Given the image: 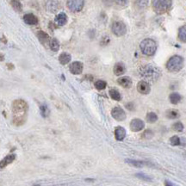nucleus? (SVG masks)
<instances>
[{"label": "nucleus", "mask_w": 186, "mask_h": 186, "mask_svg": "<svg viewBox=\"0 0 186 186\" xmlns=\"http://www.w3.org/2000/svg\"><path fill=\"white\" fill-rule=\"evenodd\" d=\"M13 111V123L16 126L23 125L26 121L27 111H28V104L25 101L18 99L13 102L12 104Z\"/></svg>", "instance_id": "1"}, {"label": "nucleus", "mask_w": 186, "mask_h": 186, "mask_svg": "<svg viewBox=\"0 0 186 186\" xmlns=\"http://www.w3.org/2000/svg\"><path fill=\"white\" fill-rule=\"evenodd\" d=\"M139 73L141 77L145 79L144 81L148 82H156L158 80L161 76V71L155 66V65H152V64H146L141 66L139 69Z\"/></svg>", "instance_id": "2"}, {"label": "nucleus", "mask_w": 186, "mask_h": 186, "mask_svg": "<svg viewBox=\"0 0 186 186\" xmlns=\"http://www.w3.org/2000/svg\"><path fill=\"white\" fill-rule=\"evenodd\" d=\"M140 47H141V50L143 54L152 56L155 54L156 50H157V44H156L155 40L147 38L141 41Z\"/></svg>", "instance_id": "3"}, {"label": "nucleus", "mask_w": 186, "mask_h": 186, "mask_svg": "<svg viewBox=\"0 0 186 186\" xmlns=\"http://www.w3.org/2000/svg\"><path fill=\"white\" fill-rule=\"evenodd\" d=\"M183 67H184V59L179 55L172 56L166 63L167 70L171 72H179Z\"/></svg>", "instance_id": "4"}, {"label": "nucleus", "mask_w": 186, "mask_h": 186, "mask_svg": "<svg viewBox=\"0 0 186 186\" xmlns=\"http://www.w3.org/2000/svg\"><path fill=\"white\" fill-rule=\"evenodd\" d=\"M171 0H152V6L157 13H165L171 9Z\"/></svg>", "instance_id": "5"}, {"label": "nucleus", "mask_w": 186, "mask_h": 186, "mask_svg": "<svg viewBox=\"0 0 186 186\" xmlns=\"http://www.w3.org/2000/svg\"><path fill=\"white\" fill-rule=\"evenodd\" d=\"M111 30H112V32L114 33V35H116V36H122L125 35L127 32V28H126L125 24L122 22H119V21L113 23Z\"/></svg>", "instance_id": "6"}, {"label": "nucleus", "mask_w": 186, "mask_h": 186, "mask_svg": "<svg viewBox=\"0 0 186 186\" xmlns=\"http://www.w3.org/2000/svg\"><path fill=\"white\" fill-rule=\"evenodd\" d=\"M66 5L71 11L79 12L83 9L85 5V0H67Z\"/></svg>", "instance_id": "7"}, {"label": "nucleus", "mask_w": 186, "mask_h": 186, "mask_svg": "<svg viewBox=\"0 0 186 186\" xmlns=\"http://www.w3.org/2000/svg\"><path fill=\"white\" fill-rule=\"evenodd\" d=\"M111 116L116 121H124L126 119L125 111L121 109V107H115L111 111Z\"/></svg>", "instance_id": "8"}, {"label": "nucleus", "mask_w": 186, "mask_h": 186, "mask_svg": "<svg viewBox=\"0 0 186 186\" xmlns=\"http://www.w3.org/2000/svg\"><path fill=\"white\" fill-rule=\"evenodd\" d=\"M44 5H45L46 10L51 13L56 12L59 10V7H60V4L58 0H46Z\"/></svg>", "instance_id": "9"}, {"label": "nucleus", "mask_w": 186, "mask_h": 186, "mask_svg": "<svg viewBox=\"0 0 186 186\" xmlns=\"http://www.w3.org/2000/svg\"><path fill=\"white\" fill-rule=\"evenodd\" d=\"M144 127H145L144 121L138 118L133 119L130 122V129L133 132H140L144 128Z\"/></svg>", "instance_id": "10"}, {"label": "nucleus", "mask_w": 186, "mask_h": 186, "mask_svg": "<svg viewBox=\"0 0 186 186\" xmlns=\"http://www.w3.org/2000/svg\"><path fill=\"white\" fill-rule=\"evenodd\" d=\"M137 91H139L141 94L146 95L151 91V87H150V85L146 81H140L137 84Z\"/></svg>", "instance_id": "11"}, {"label": "nucleus", "mask_w": 186, "mask_h": 186, "mask_svg": "<svg viewBox=\"0 0 186 186\" xmlns=\"http://www.w3.org/2000/svg\"><path fill=\"white\" fill-rule=\"evenodd\" d=\"M83 67H84V65H83V64L81 62H79V61H74L69 66V70H70V72L72 74L79 75V74L82 73Z\"/></svg>", "instance_id": "12"}, {"label": "nucleus", "mask_w": 186, "mask_h": 186, "mask_svg": "<svg viewBox=\"0 0 186 186\" xmlns=\"http://www.w3.org/2000/svg\"><path fill=\"white\" fill-rule=\"evenodd\" d=\"M23 21L25 23L29 24V25H35L38 23V18L34 14H31V13L26 14L23 16Z\"/></svg>", "instance_id": "13"}, {"label": "nucleus", "mask_w": 186, "mask_h": 186, "mask_svg": "<svg viewBox=\"0 0 186 186\" xmlns=\"http://www.w3.org/2000/svg\"><path fill=\"white\" fill-rule=\"evenodd\" d=\"M115 137L117 141H121L125 139L126 137V130L122 127H116L115 129Z\"/></svg>", "instance_id": "14"}, {"label": "nucleus", "mask_w": 186, "mask_h": 186, "mask_svg": "<svg viewBox=\"0 0 186 186\" xmlns=\"http://www.w3.org/2000/svg\"><path fill=\"white\" fill-rule=\"evenodd\" d=\"M55 24L57 26H63L67 23V16L64 12H61L55 16Z\"/></svg>", "instance_id": "15"}, {"label": "nucleus", "mask_w": 186, "mask_h": 186, "mask_svg": "<svg viewBox=\"0 0 186 186\" xmlns=\"http://www.w3.org/2000/svg\"><path fill=\"white\" fill-rule=\"evenodd\" d=\"M117 83L121 86H122L123 88H130L131 86H132V84H133L132 79H131L129 77H127V76L121 77L120 79H117Z\"/></svg>", "instance_id": "16"}, {"label": "nucleus", "mask_w": 186, "mask_h": 186, "mask_svg": "<svg viewBox=\"0 0 186 186\" xmlns=\"http://www.w3.org/2000/svg\"><path fill=\"white\" fill-rule=\"evenodd\" d=\"M126 72V67L124 64H122L121 62L116 63L115 66H114V73L116 76H121L122 75Z\"/></svg>", "instance_id": "17"}, {"label": "nucleus", "mask_w": 186, "mask_h": 186, "mask_svg": "<svg viewBox=\"0 0 186 186\" xmlns=\"http://www.w3.org/2000/svg\"><path fill=\"white\" fill-rule=\"evenodd\" d=\"M37 37H38V39H39L40 42L42 44H44V45L45 44H49V42H50V38H49L48 35L45 32H43V31H39L37 33Z\"/></svg>", "instance_id": "18"}, {"label": "nucleus", "mask_w": 186, "mask_h": 186, "mask_svg": "<svg viewBox=\"0 0 186 186\" xmlns=\"http://www.w3.org/2000/svg\"><path fill=\"white\" fill-rule=\"evenodd\" d=\"M16 156L14 154H10V155L6 156L2 160L0 161V168H5V166H7L9 164L12 163L14 160H15Z\"/></svg>", "instance_id": "19"}, {"label": "nucleus", "mask_w": 186, "mask_h": 186, "mask_svg": "<svg viewBox=\"0 0 186 186\" xmlns=\"http://www.w3.org/2000/svg\"><path fill=\"white\" fill-rule=\"evenodd\" d=\"M126 163H128V165H130L132 166H135V167H143L144 166H146L148 163L144 162V161L141 160H129V159H127L126 160Z\"/></svg>", "instance_id": "20"}, {"label": "nucleus", "mask_w": 186, "mask_h": 186, "mask_svg": "<svg viewBox=\"0 0 186 186\" xmlns=\"http://www.w3.org/2000/svg\"><path fill=\"white\" fill-rule=\"evenodd\" d=\"M71 59L72 57L69 54L67 53H62L60 57H59V61H60V63L62 64V65H66L68 64L71 61Z\"/></svg>", "instance_id": "21"}, {"label": "nucleus", "mask_w": 186, "mask_h": 186, "mask_svg": "<svg viewBox=\"0 0 186 186\" xmlns=\"http://www.w3.org/2000/svg\"><path fill=\"white\" fill-rule=\"evenodd\" d=\"M166 116L169 119H177L180 116V114L177 110H168L166 112Z\"/></svg>", "instance_id": "22"}, {"label": "nucleus", "mask_w": 186, "mask_h": 186, "mask_svg": "<svg viewBox=\"0 0 186 186\" xmlns=\"http://www.w3.org/2000/svg\"><path fill=\"white\" fill-rule=\"evenodd\" d=\"M169 99H170V102H171L172 104H177L181 101L182 97L178 93L173 92V93H171V95H170Z\"/></svg>", "instance_id": "23"}, {"label": "nucleus", "mask_w": 186, "mask_h": 186, "mask_svg": "<svg viewBox=\"0 0 186 186\" xmlns=\"http://www.w3.org/2000/svg\"><path fill=\"white\" fill-rule=\"evenodd\" d=\"M178 39L181 40L182 42L186 43V24L183 25L178 30Z\"/></svg>", "instance_id": "24"}, {"label": "nucleus", "mask_w": 186, "mask_h": 186, "mask_svg": "<svg viewBox=\"0 0 186 186\" xmlns=\"http://www.w3.org/2000/svg\"><path fill=\"white\" fill-rule=\"evenodd\" d=\"M148 1L149 0H135V5L138 9L143 10L148 5Z\"/></svg>", "instance_id": "25"}, {"label": "nucleus", "mask_w": 186, "mask_h": 186, "mask_svg": "<svg viewBox=\"0 0 186 186\" xmlns=\"http://www.w3.org/2000/svg\"><path fill=\"white\" fill-rule=\"evenodd\" d=\"M110 96H111V97L112 99H114V100L116 101H120L121 99L120 92L117 91V90H116V89H111V90H110Z\"/></svg>", "instance_id": "26"}, {"label": "nucleus", "mask_w": 186, "mask_h": 186, "mask_svg": "<svg viewBox=\"0 0 186 186\" xmlns=\"http://www.w3.org/2000/svg\"><path fill=\"white\" fill-rule=\"evenodd\" d=\"M146 121L149 122V123H154L155 121H157L158 120V116L156 115L154 112H149L147 113L146 115Z\"/></svg>", "instance_id": "27"}, {"label": "nucleus", "mask_w": 186, "mask_h": 186, "mask_svg": "<svg viewBox=\"0 0 186 186\" xmlns=\"http://www.w3.org/2000/svg\"><path fill=\"white\" fill-rule=\"evenodd\" d=\"M49 47H50L51 50L57 52L60 48V43L56 39H51L50 42H49Z\"/></svg>", "instance_id": "28"}, {"label": "nucleus", "mask_w": 186, "mask_h": 186, "mask_svg": "<svg viewBox=\"0 0 186 186\" xmlns=\"http://www.w3.org/2000/svg\"><path fill=\"white\" fill-rule=\"evenodd\" d=\"M10 4H11V6L13 7V9H14L16 11L21 12L22 10H23V6H22L21 3L18 0H11Z\"/></svg>", "instance_id": "29"}, {"label": "nucleus", "mask_w": 186, "mask_h": 186, "mask_svg": "<svg viewBox=\"0 0 186 186\" xmlns=\"http://www.w3.org/2000/svg\"><path fill=\"white\" fill-rule=\"evenodd\" d=\"M40 114H41V116H43V117L48 116L49 113H50L49 109L47 108V106L46 105V104H41V105L40 106Z\"/></svg>", "instance_id": "30"}, {"label": "nucleus", "mask_w": 186, "mask_h": 186, "mask_svg": "<svg viewBox=\"0 0 186 186\" xmlns=\"http://www.w3.org/2000/svg\"><path fill=\"white\" fill-rule=\"evenodd\" d=\"M106 86H107V84H106L105 81L97 80L95 82L96 89H97V90H99V91H102V90L105 89Z\"/></svg>", "instance_id": "31"}, {"label": "nucleus", "mask_w": 186, "mask_h": 186, "mask_svg": "<svg viewBox=\"0 0 186 186\" xmlns=\"http://www.w3.org/2000/svg\"><path fill=\"white\" fill-rule=\"evenodd\" d=\"M172 129L174 131H176V132H182V131L184 130V125H183V123H182L181 121H177V122H175L173 125H172Z\"/></svg>", "instance_id": "32"}, {"label": "nucleus", "mask_w": 186, "mask_h": 186, "mask_svg": "<svg viewBox=\"0 0 186 186\" xmlns=\"http://www.w3.org/2000/svg\"><path fill=\"white\" fill-rule=\"evenodd\" d=\"M170 143H171V146H179V145H180V143H181V141H180V138L177 135L172 136L171 139H170Z\"/></svg>", "instance_id": "33"}, {"label": "nucleus", "mask_w": 186, "mask_h": 186, "mask_svg": "<svg viewBox=\"0 0 186 186\" xmlns=\"http://www.w3.org/2000/svg\"><path fill=\"white\" fill-rule=\"evenodd\" d=\"M142 138L143 139H146V140H149L151 139L152 137L153 136V131L150 130V129H146V130L144 131V133L142 134Z\"/></svg>", "instance_id": "34"}, {"label": "nucleus", "mask_w": 186, "mask_h": 186, "mask_svg": "<svg viewBox=\"0 0 186 186\" xmlns=\"http://www.w3.org/2000/svg\"><path fill=\"white\" fill-rule=\"evenodd\" d=\"M136 177H139V178H141L143 180H146V181H151V178L149 177L144 175L143 173H139V174H136Z\"/></svg>", "instance_id": "35"}, {"label": "nucleus", "mask_w": 186, "mask_h": 186, "mask_svg": "<svg viewBox=\"0 0 186 186\" xmlns=\"http://www.w3.org/2000/svg\"><path fill=\"white\" fill-rule=\"evenodd\" d=\"M117 5H125L128 4V0H114Z\"/></svg>", "instance_id": "36"}, {"label": "nucleus", "mask_w": 186, "mask_h": 186, "mask_svg": "<svg viewBox=\"0 0 186 186\" xmlns=\"http://www.w3.org/2000/svg\"><path fill=\"white\" fill-rule=\"evenodd\" d=\"M126 107L129 110V111H133L134 110V104H132V103H129V104H128L127 105H126Z\"/></svg>", "instance_id": "37"}, {"label": "nucleus", "mask_w": 186, "mask_h": 186, "mask_svg": "<svg viewBox=\"0 0 186 186\" xmlns=\"http://www.w3.org/2000/svg\"><path fill=\"white\" fill-rule=\"evenodd\" d=\"M165 185H166V186H173L172 184H171V183H170V182H168V181L165 182Z\"/></svg>", "instance_id": "38"}, {"label": "nucleus", "mask_w": 186, "mask_h": 186, "mask_svg": "<svg viewBox=\"0 0 186 186\" xmlns=\"http://www.w3.org/2000/svg\"><path fill=\"white\" fill-rule=\"evenodd\" d=\"M0 60H1V61L3 60V55H2V54H0Z\"/></svg>", "instance_id": "39"}]
</instances>
